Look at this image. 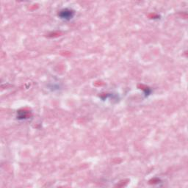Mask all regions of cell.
<instances>
[{"instance_id":"obj_1","label":"cell","mask_w":188,"mask_h":188,"mask_svg":"<svg viewBox=\"0 0 188 188\" xmlns=\"http://www.w3.org/2000/svg\"><path fill=\"white\" fill-rule=\"evenodd\" d=\"M73 15H74V13H73L72 10H67V9L62 10V11H60V16L63 19H71Z\"/></svg>"}]
</instances>
